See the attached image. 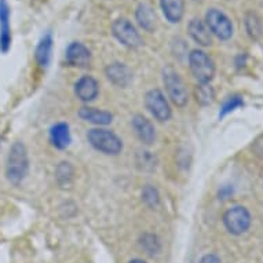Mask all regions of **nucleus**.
<instances>
[{"mask_svg": "<svg viewBox=\"0 0 263 263\" xmlns=\"http://www.w3.org/2000/svg\"><path fill=\"white\" fill-rule=\"evenodd\" d=\"M205 25L219 40H229L233 36L234 28L232 20L219 9H210L205 13Z\"/></svg>", "mask_w": 263, "mask_h": 263, "instance_id": "nucleus-5", "label": "nucleus"}, {"mask_svg": "<svg viewBox=\"0 0 263 263\" xmlns=\"http://www.w3.org/2000/svg\"><path fill=\"white\" fill-rule=\"evenodd\" d=\"M139 247L145 251L149 256H155L161 251V242L159 237L153 233H145L139 238Z\"/></svg>", "mask_w": 263, "mask_h": 263, "instance_id": "nucleus-21", "label": "nucleus"}, {"mask_svg": "<svg viewBox=\"0 0 263 263\" xmlns=\"http://www.w3.org/2000/svg\"><path fill=\"white\" fill-rule=\"evenodd\" d=\"M142 201L146 204L147 207L155 210V208L159 207L160 204V194L159 190L153 187L152 185H147L143 187L142 190Z\"/></svg>", "mask_w": 263, "mask_h": 263, "instance_id": "nucleus-24", "label": "nucleus"}, {"mask_svg": "<svg viewBox=\"0 0 263 263\" xmlns=\"http://www.w3.org/2000/svg\"><path fill=\"white\" fill-rule=\"evenodd\" d=\"M223 224L229 233L234 236L246 233L251 226V214L241 205L229 208L223 214Z\"/></svg>", "mask_w": 263, "mask_h": 263, "instance_id": "nucleus-7", "label": "nucleus"}, {"mask_svg": "<svg viewBox=\"0 0 263 263\" xmlns=\"http://www.w3.org/2000/svg\"><path fill=\"white\" fill-rule=\"evenodd\" d=\"M74 170L72 167V164L68 161H62V163L57 167L55 171V178L57 182L60 183V186H66L70 185V182L73 179Z\"/></svg>", "mask_w": 263, "mask_h": 263, "instance_id": "nucleus-22", "label": "nucleus"}, {"mask_svg": "<svg viewBox=\"0 0 263 263\" xmlns=\"http://www.w3.org/2000/svg\"><path fill=\"white\" fill-rule=\"evenodd\" d=\"M131 125L134 128L135 135L143 145H152L156 141V129L151 120L142 115H135L131 120Z\"/></svg>", "mask_w": 263, "mask_h": 263, "instance_id": "nucleus-13", "label": "nucleus"}, {"mask_svg": "<svg viewBox=\"0 0 263 263\" xmlns=\"http://www.w3.org/2000/svg\"><path fill=\"white\" fill-rule=\"evenodd\" d=\"M145 106L151 112L152 116L160 123L168 121L173 116V110H171L168 100L165 98L163 91L159 88L149 90L145 94Z\"/></svg>", "mask_w": 263, "mask_h": 263, "instance_id": "nucleus-6", "label": "nucleus"}, {"mask_svg": "<svg viewBox=\"0 0 263 263\" xmlns=\"http://www.w3.org/2000/svg\"><path fill=\"white\" fill-rule=\"evenodd\" d=\"M128 263H146V262L142 260V259H133V260H129Z\"/></svg>", "mask_w": 263, "mask_h": 263, "instance_id": "nucleus-27", "label": "nucleus"}, {"mask_svg": "<svg viewBox=\"0 0 263 263\" xmlns=\"http://www.w3.org/2000/svg\"><path fill=\"white\" fill-rule=\"evenodd\" d=\"M189 68L199 83L207 84L215 76V64L207 52L203 50H193L189 54Z\"/></svg>", "mask_w": 263, "mask_h": 263, "instance_id": "nucleus-4", "label": "nucleus"}, {"mask_svg": "<svg viewBox=\"0 0 263 263\" xmlns=\"http://www.w3.org/2000/svg\"><path fill=\"white\" fill-rule=\"evenodd\" d=\"M163 83L168 98L173 101V104L178 108H183L189 102V94H187V88H186L185 83L182 80L177 70L173 68H164L163 69Z\"/></svg>", "mask_w": 263, "mask_h": 263, "instance_id": "nucleus-3", "label": "nucleus"}, {"mask_svg": "<svg viewBox=\"0 0 263 263\" xmlns=\"http://www.w3.org/2000/svg\"><path fill=\"white\" fill-rule=\"evenodd\" d=\"M199 263H222V260L215 254H207L200 259Z\"/></svg>", "mask_w": 263, "mask_h": 263, "instance_id": "nucleus-26", "label": "nucleus"}, {"mask_svg": "<svg viewBox=\"0 0 263 263\" xmlns=\"http://www.w3.org/2000/svg\"><path fill=\"white\" fill-rule=\"evenodd\" d=\"M105 74L112 84L117 87L124 88L131 83L133 80V73L127 65L121 64V62H113L109 64L105 69Z\"/></svg>", "mask_w": 263, "mask_h": 263, "instance_id": "nucleus-12", "label": "nucleus"}, {"mask_svg": "<svg viewBox=\"0 0 263 263\" xmlns=\"http://www.w3.org/2000/svg\"><path fill=\"white\" fill-rule=\"evenodd\" d=\"M194 98L197 101V104H200L201 106H208V105H211L214 102L215 91H214L210 83H207V84L199 83L194 88Z\"/></svg>", "mask_w": 263, "mask_h": 263, "instance_id": "nucleus-20", "label": "nucleus"}, {"mask_svg": "<svg viewBox=\"0 0 263 263\" xmlns=\"http://www.w3.org/2000/svg\"><path fill=\"white\" fill-rule=\"evenodd\" d=\"M160 9L170 24H179L185 15V0H160Z\"/></svg>", "mask_w": 263, "mask_h": 263, "instance_id": "nucleus-17", "label": "nucleus"}, {"mask_svg": "<svg viewBox=\"0 0 263 263\" xmlns=\"http://www.w3.org/2000/svg\"><path fill=\"white\" fill-rule=\"evenodd\" d=\"M244 105V101L240 95H232V97H229L228 100L224 101L223 105H222V108H220L219 112V117H224L226 115H229L230 112H233L237 108L242 106Z\"/></svg>", "mask_w": 263, "mask_h": 263, "instance_id": "nucleus-25", "label": "nucleus"}, {"mask_svg": "<svg viewBox=\"0 0 263 263\" xmlns=\"http://www.w3.org/2000/svg\"><path fill=\"white\" fill-rule=\"evenodd\" d=\"M65 61L73 68H87L91 62V51L80 42H72L65 50Z\"/></svg>", "mask_w": 263, "mask_h": 263, "instance_id": "nucleus-9", "label": "nucleus"}, {"mask_svg": "<svg viewBox=\"0 0 263 263\" xmlns=\"http://www.w3.org/2000/svg\"><path fill=\"white\" fill-rule=\"evenodd\" d=\"M135 20L138 22V25L146 32H153L156 29L157 24V17L153 7L147 3H139L135 10Z\"/></svg>", "mask_w": 263, "mask_h": 263, "instance_id": "nucleus-18", "label": "nucleus"}, {"mask_svg": "<svg viewBox=\"0 0 263 263\" xmlns=\"http://www.w3.org/2000/svg\"><path fill=\"white\" fill-rule=\"evenodd\" d=\"M29 170V159L25 145L22 142H15L11 146L6 163V175L13 185H20L25 179Z\"/></svg>", "mask_w": 263, "mask_h": 263, "instance_id": "nucleus-1", "label": "nucleus"}, {"mask_svg": "<svg viewBox=\"0 0 263 263\" xmlns=\"http://www.w3.org/2000/svg\"><path fill=\"white\" fill-rule=\"evenodd\" d=\"M50 142L55 149L64 151L69 146L72 142V137H70V128L68 123H57L50 128Z\"/></svg>", "mask_w": 263, "mask_h": 263, "instance_id": "nucleus-15", "label": "nucleus"}, {"mask_svg": "<svg viewBox=\"0 0 263 263\" xmlns=\"http://www.w3.org/2000/svg\"><path fill=\"white\" fill-rule=\"evenodd\" d=\"M87 141L95 151L108 156L120 155L123 151V141L115 133L106 128H91L87 133Z\"/></svg>", "mask_w": 263, "mask_h": 263, "instance_id": "nucleus-2", "label": "nucleus"}, {"mask_svg": "<svg viewBox=\"0 0 263 263\" xmlns=\"http://www.w3.org/2000/svg\"><path fill=\"white\" fill-rule=\"evenodd\" d=\"M0 143H2V142H0Z\"/></svg>", "mask_w": 263, "mask_h": 263, "instance_id": "nucleus-28", "label": "nucleus"}, {"mask_svg": "<svg viewBox=\"0 0 263 263\" xmlns=\"http://www.w3.org/2000/svg\"><path fill=\"white\" fill-rule=\"evenodd\" d=\"M52 43H54L52 35L48 32L39 40V43L36 46L35 60L37 65L42 66V68H47L48 65H50L52 55Z\"/></svg>", "mask_w": 263, "mask_h": 263, "instance_id": "nucleus-19", "label": "nucleus"}, {"mask_svg": "<svg viewBox=\"0 0 263 263\" xmlns=\"http://www.w3.org/2000/svg\"><path fill=\"white\" fill-rule=\"evenodd\" d=\"M11 47L10 7L7 0H0V51L7 52Z\"/></svg>", "mask_w": 263, "mask_h": 263, "instance_id": "nucleus-11", "label": "nucleus"}, {"mask_svg": "<svg viewBox=\"0 0 263 263\" xmlns=\"http://www.w3.org/2000/svg\"><path fill=\"white\" fill-rule=\"evenodd\" d=\"M79 117L82 120L90 123V124L104 127V125L110 124L113 121V115L106 110H100V109L90 108V106H83L79 109Z\"/></svg>", "mask_w": 263, "mask_h": 263, "instance_id": "nucleus-16", "label": "nucleus"}, {"mask_svg": "<svg viewBox=\"0 0 263 263\" xmlns=\"http://www.w3.org/2000/svg\"><path fill=\"white\" fill-rule=\"evenodd\" d=\"M112 33L124 47L135 50L142 44L141 35L127 18H117L112 24Z\"/></svg>", "mask_w": 263, "mask_h": 263, "instance_id": "nucleus-8", "label": "nucleus"}, {"mask_svg": "<svg viewBox=\"0 0 263 263\" xmlns=\"http://www.w3.org/2000/svg\"><path fill=\"white\" fill-rule=\"evenodd\" d=\"M74 94L83 102H91L100 94V84L92 76H82L74 83Z\"/></svg>", "mask_w": 263, "mask_h": 263, "instance_id": "nucleus-10", "label": "nucleus"}, {"mask_svg": "<svg viewBox=\"0 0 263 263\" xmlns=\"http://www.w3.org/2000/svg\"><path fill=\"white\" fill-rule=\"evenodd\" d=\"M187 32L192 39L203 47H210L212 44V35L210 29L205 25V22L199 20V18H193L187 25Z\"/></svg>", "mask_w": 263, "mask_h": 263, "instance_id": "nucleus-14", "label": "nucleus"}, {"mask_svg": "<svg viewBox=\"0 0 263 263\" xmlns=\"http://www.w3.org/2000/svg\"><path fill=\"white\" fill-rule=\"evenodd\" d=\"M246 29L251 39H258L262 33V24L254 13H248L246 15Z\"/></svg>", "mask_w": 263, "mask_h": 263, "instance_id": "nucleus-23", "label": "nucleus"}]
</instances>
